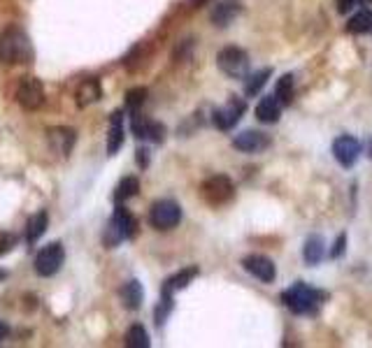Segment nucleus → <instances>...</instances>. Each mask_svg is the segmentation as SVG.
I'll use <instances>...</instances> for the list:
<instances>
[{
  "label": "nucleus",
  "mask_w": 372,
  "mask_h": 348,
  "mask_svg": "<svg viewBox=\"0 0 372 348\" xmlns=\"http://www.w3.org/2000/svg\"><path fill=\"white\" fill-rule=\"evenodd\" d=\"M31 58H33L31 40L22 28H8L0 35V63L19 65V63H31Z\"/></svg>",
  "instance_id": "obj_1"
},
{
  "label": "nucleus",
  "mask_w": 372,
  "mask_h": 348,
  "mask_svg": "<svg viewBox=\"0 0 372 348\" xmlns=\"http://www.w3.org/2000/svg\"><path fill=\"white\" fill-rule=\"evenodd\" d=\"M284 304L289 306L294 313H314L319 306H321V299H323V293L314 290L312 286L303 284V281H298L291 288L284 290Z\"/></svg>",
  "instance_id": "obj_2"
},
{
  "label": "nucleus",
  "mask_w": 372,
  "mask_h": 348,
  "mask_svg": "<svg viewBox=\"0 0 372 348\" xmlns=\"http://www.w3.org/2000/svg\"><path fill=\"white\" fill-rule=\"evenodd\" d=\"M135 227L137 223H135V218H133V214L126 209V207H117L115 216H112V220L103 232V244L108 246V249H115V246H119L121 242L135 235Z\"/></svg>",
  "instance_id": "obj_3"
},
{
  "label": "nucleus",
  "mask_w": 372,
  "mask_h": 348,
  "mask_svg": "<svg viewBox=\"0 0 372 348\" xmlns=\"http://www.w3.org/2000/svg\"><path fill=\"white\" fill-rule=\"evenodd\" d=\"M217 65L223 75H228L232 79H242L249 72V56L240 46H226V49L219 51Z\"/></svg>",
  "instance_id": "obj_4"
},
{
  "label": "nucleus",
  "mask_w": 372,
  "mask_h": 348,
  "mask_svg": "<svg viewBox=\"0 0 372 348\" xmlns=\"http://www.w3.org/2000/svg\"><path fill=\"white\" fill-rule=\"evenodd\" d=\"M201 193H203L205 202H210L212 207H219V205H226L235 195V186H232V182L226 174H214V177L203 182Z\"/></svg>",
  "instance_id": "obj_5"
},
{
  "label": "nucleus",
  "mask_w": 372,
  "mask_h": 348,
  "mask_svg": "<svg viewBox=\"0 0 372 348\" xmlns=\"http://www.w3.org/2000/svg\"><path fill=\"white\" fill-rule=\"evenodd\" d=\"M179 220H182V207L175 200H158L149 211V223L156 230H172L179 225Z\"/></svg>",
  "instance_id": "obj_6"
},
{
  "label": "nucleus",
  "mask_w": 372,
  "mask_h": 348,
  "mask_svg": "<svg viewBox=\"0 0 372 348\" xmlns=\"http://www.w3.org/2000/svg\"><path fill=\"white\" fill-rule=\"evenodd\" d=\"M17 103L24 107L26 112H35L44 105V89L42 82L35 77H26L22 79L17 89Z\"/></svg>",
  "instance_id": "obj_7"
},
{
  "label": "nucleus",
  "mask_w": 372,
  "mask_h": 348,
  "mask_svg": "<svg viewBox=\"0 0 372 348\" xmlns=\"http://www.w3.org/2000/svg\"><path fill=\"white\" fill-rule=\"evenodd\" d=\"M63 260H65L63 244L54 242V244L44 246V249L37 253V258H35V272L40 274V277H54V274L61 270Z\"/></svg>",
  "instance_id": "obj_8"
},
{
  "label": "nucleus",
  "mask_w": 372,
  "mask_h": 348,
  "mask_svg": "<svg viewBox=\"0 0 372 348\" xmlns=\"http://www.w3.org/2000/svg\"><path fill=\"white\" fill-rule=\"evenodd\" d=\"M244 110H247L244 100L232 98L223 107H219V110L214 112V116H212V121H214V125H217L219 130H230V128H235L237 121L242 119Z\"/></svg>",
  "instance_id": "obj_9"
},
{
  "label": "nucleus",
  "mask_w": 372,
  "mask_h": 348,
  "mask_svg": "<svg viewBox=\"0 0 372 348\" xmlns=\"http://www.w3.org/2000/svg\"><path fill=\"white\" fill-rule=\"evenodd\" d=\"M242 267L247 270L251 277H256L263 284H272L277 279V267L268 256H261V253H251L242 260Z\"/></svg>",
  "instance_id": "obj_10"
},
{
  "label": "nucleus",
  "mask_w": 372,
  "mask_h": 348,
  "mask_svg": "<svg viewBox=\"0 0 372 348\" xmlns=\"http://www.w3.org/2000/svg\"><path fill=\"white\" fill-rule=\"evenodd\" d=\"M333 156L342 167H354L361 156V142L351 135H340L333 142Z\"/></svg>",
  "instance_id": "obj_11"
},
{
  "label": "nucleus",
  "mask_w": 372,
  "mask_h": 348,
  "mask_svg": "<svg viewBox=\"0 0 372 348\" xmlns=\"http://www.w3.org/2000/svg\"><path fill=\"white\" fill-rule=\"evenodd\" d=\"M232 146L237 151H244V153H258L263 149L270 146V137L265 132H258V130H244L240 135H235L232 139Z\"/></svg>",
  "instance_id": "obj_12"
},
{
  "label": "nucleus",
  "mask_w": 372,
  "mask_h": 348,
  "mask_svg": "<svg viewBox=\"0 0 372 348\" xmlns=\"http://www.w3.org/2000/svg\"><path fill=\"white\" fill-rule=\"evenodd\" d=\"M133 132L140 139H149V142H163L165 137V125L156 121H147L144 116H140L137 112H133Z\"/></svg>",
  "instance_id": "obj_13"
},
{
  "label": "nucleus",
  "mask_w": 372,
  "mask_h": 348,
  "mask_svg": "<svg viewBox=\"0 0 372 348\" xmlns=\"http://www.w3.org/2000/svg\"><path fill=\"white\" fill-rule=\"evenodd\" d=\"M240 12H242L240 0H221V3L212 10V24L219 26V28H226V26L240 17Z\"/></svg>",
  "instance_id": "obj_14"
},
{
  "label": "nucleus",
  "mask_w": 372,
  "mask_h": 348,
  "mask_svg": "<svg viewBox=\"0 0 372 348\" xmlns=\"http://www.w3.org/2000/svg\"><path fill=\"white\" fill-rule=\"evenodd\" d=\"M279 116H282V105L275 96H265L261 98V103L256 105V119L261 123H277Z\"/></svg>",
  "instance_id": "obj_15"
},
{
  "label": "nucleus",
  "mask_w": 372,
  "mask_h": 348,
  "mask_svg": "<svg viewBox=\"0 0 372 348\" xmlns=\"http://www.w3.org/2000/svg\"><path fill=\"white\" fill-rule=\"evenodd\" d=\"M101 96H103V91H101V82H98V79H84V82L77 86V93H75L79 107L96 103V100H101Z\"/></svg>",
  "instance_id": "obj_16"
},
{
  "label": "nucleus",
  "mask_w": 372,
  "mask_h": 348,
  "mask_svg": "<svg viewBox=\"0 0 372 348\" xmlns=\"http://www.w3.org/2000/svg\"><path fill=\"white\" fill-rule=\"evenodd\" d=\"M124 144V114L121 112H115L112 114V123H110V135H108V151L110 156L121 149Z\"/></svg>",
  "instance_id": "obj_17"
},
{
  "label": "nucleus",
  "mask_w": 372,
  "mask_h": 348,
  "mask_svg": "<svg viewBox=\"0 0 372 348\" xmlns=\"http://www.w3.org/2000/svg\"><path fill=\"white\" fill-rule=\"evenodd\" d=\"M323 253H326V246H323V237L321 235H312L307 242H305V249H303V258L307 265H319L323 260Z\"/></svg>",
  "instance_id": "obj_18"
},
{
  "label": "nucleus",
  "mask_w": 372,
  "mask_h": 348,
  "mask_svg": "<svg viewBox=\"0 0 372 348\" xmlns=\"http://www.w3.org/2000/svg\"><path fill=\"white\" fill-rule=\"evenodd\" d=\"M198 277V267H186V270H182L179 274H175V277H170L168 281H165L163 286V293H170V295H175V290H182V288H186Z\"/></svg>",
  "instance_id": "obj_19"
},
{
  "label": "nucleus",
  "mask_w": 372,
  "mask_h": 348,
  "mask_svg": "<svg viewBox=\"0 0 372 348\" xmlns=\"http://www.w3.org/2000/svg\"><path fill=\"white\" fill-rule=\"evenodd\" d=\"M46 225H49V216H46V211L44 209L37 211L35 216H31L28 225H26V239H28L31 244L37 242V239L44 235Z\"/></svg>",
  "instance_id": "obj_20"
},
{
  "label": "nucleus",
  "mask_w": 372,
  "mask_h": 348,
  "mask_svg": "<svg viewBox=\"0 0 372 348\" xmlns=\"http://www.w3.org/2000/svg\"><path fill=\"white\" fill-rule=\"evenodd\" d=\"M121 297H124V304L128 306V309H140V304H142V297H144V290H142V284L140 281H128L124 288H121Z\"/></svg>",
  "instance_id": "obj_21"
},
{
  "label": "nucleus",
  "mask_w": 372,
  "mask_h": 348,
  "mask_svg": "<svg viewBox=\"0 0 372 348\" xmlns=\"http://www.w3.org/2000/svg\"><path fill=\"white\" fill-rule=\"evenodd\" d=\"M49 142L56 144L58 153H70L72 142H75V130H70V128H54V130H49Z\"/></svg>",
  "instance_id": "obj_22"
},
{
  "label": "nucleus",
  "mask_w": 372,
  "mask_h": 348,
  "mask_svg": "<svg viewBox=\"0 0 372 348\" xmlns=\"http://www.w3.org/2000/svg\"><path fill=\"white\" fill-rule=\"evenodd\" d=\"M137 191H140V182H137V179L135 177H124L121 182H119L117 191H115V202L121 205V202H126V200L135 198Z\"/></svg>",
  "instance_id": "obj_23"
},
{
  "label": "nucleus",
  "mask_w": 372,
  "mask_h": 348,
  "mask_svg": "<svg viewBox=\"0 0 372 348\" xmlns=\"http://www.w3.org/2000/svg\"><path fill=\"white\" fill-rule=\"evenodd\" d=\"M347 31H349V33H354V35H361V33L372 31V12H368V10L356 12V15L349 19Z\"/></svg>",
  "instance_id": "obj_24"
},
{
  "label": "nucleus",
  "mask_w": 372,
  "mask_h": 348,
  "mask_svg": "<svg viewBox=\"0 0 372 348\" xmlns=\"http://www.w3.org/2000/svg\"><path fill=\"white\" fill-rule=\"evenodd\" d=\"M149 334L142 325H133L126 334V346L128 348H149Z\"/></svg>",
  "instance_id": "obj_25"
},
{
  "label": "nucleus",
  "mask_w": 372,
  "mask_h": 348,
  "mask_svg": "<svg viewBox=\"0 0 372 348\" xmlns=\"http://www.w3.org/2000/svg\"><path fill=\"white\" fill-rule=\"evenodd\" d=\"M275 98L279 100V105H291V100H294V75H284L279 79Z\"/></svg>",
  "instance_id": "obj_26"
},
{
  "label": "nucleus",
  "mask_w": 372,
  "mask_h": 348,
  "mask_svg": "<svg viewBox=\"0 0 372 348\" xmlns=\"http://www.w3.org/2000/svg\"><path fill=\"white\" fill-rule=\"evenodd\" d=\"M270 75H272V70H270V68H263V70H258L256 75H251V77L247 79V86H244L247 96H256V93L265 86V82H268V79H270Z\"/></svg>",
  "instance_id": "obj_27"
},
{
  "label": "nucleus",
  "mask_w": 372,
  "mask_h": 348,
  "mask_svg": "<svg viewBox=\"0 0 372 348\" xmlns=\"http://www.w3.org/2000/svg\"><path fill=\"white\" fill-rule=\"evenodd\" d=\"M144 100H147V89L137 86V89H130L128 96H126V107H128L130 112H137L140 107L144 105Z\"/></svg>",
  "instance_id": "obj_28"
},
{
  "label": "nucleus",
  "mask_w": 372,
  "mask_h": 348,
  "mask_svg": "<svg viewBox=\"0 0 372 348\" xmlns=\"http://www.w3.org/2000/svg\"><path fill=\"white\" fill-rule=\"evenodd\" d=\"M344 251H347V235L344 232H340L333 244V249H330V258H342Z\"/></svg>",
  "instance_id": "obj_29"
},
{
  "label": "nucleus",
  "mask_w": 372,
  "mask_h": 348,
  "mask_svg": "<svg viewBox=\"0 0 372 348\" xmlns=\"http://www.w3.org/2000/svg\"><path fill=\"white\" fill-rule=\"evenodd\" d=\"M354 5H356V0H337V10H340L342 15L354 10Z\"/></svg>",
  "instance_id": "obj_30"
},
{
  "label": "nucleus",
  "mask_w": 372,
  "mask_h": 348,
  "mask_svg": "<svg viewBox=\"0 0 372 348\" xmlns=\"http://www.w3.org/2000/svg\"><path fill=\"white\" fill-rule=\"evenodd\" d=\"M137 163L140 165H147L149 163V160H147V151H144V149H137Z\"/></svg>",
  "instance_id": "obj_31"
},
{
  "label": "nucleus",
  "mask_w": 372,
  "mask_h": 348,
  "mask_svg": "<svg viewBox=\"0 0 372 348\" xmlns=\"http://www.w3.org/2000/svg\"><path fill=\"white\" fill-rule=\"evenodd\" d=\"M8 334H10V327H8V325H5V323H3V320H0V341H3L5 337H8Z\"/></svg>",
  "instance_id": "obj_32"
},
{
  "label": "nucleus",
  "mask_w": 372,
  "mask_h": 348,
  "mask_svg": "<svg viewBox=\"0 0 372 348\" xmlns=\"http://www.w3.org/2000/svg\"><path fill=\"white\" fill-rule=\"evenodd\" d=\"M191 3H194V5H205L208 0H191Z\"/></svg>",
  "instance_id": "obj_33"
},
{
  "label": "nucleus",
  "mask_w": 372,
  "mask_h": 348,
  "mask_svg": "<svg viewBox=\"0 0 372 348\" xmlns=\"http://www.w3.org/2000/svg\"><path fill=\"white\" fill-rule=\"evenodd\" d=\"M356 3H361V5H368V3H372V0H356Z\"/></svg>",
  "instance_id": "obj_34"
},
{
  "label": "nucleus",
  "mask_w": 372,
  "mask_h": 348,
  "mask_svg": "<svg viewBox=\"0 0 372 348\" xmlns=\"http://www.w3.org/2000/svg\"><path fill=\"white\" fill-rule=\"evenodd\" d=\"M370 158H372V144H370Z\"/></svg>",
  "instance_id": "obj_35"
}]
</instances>
